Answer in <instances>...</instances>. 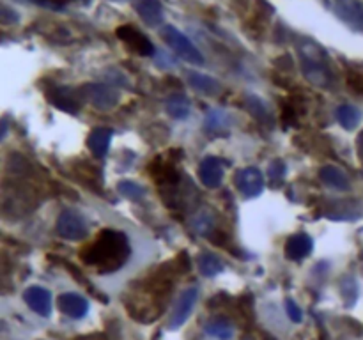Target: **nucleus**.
Instances as JSON below:
<instances>
[{
    "label": "nucleus",
    "instance_id": "9d476101",
    "mask_svg": "<svg viewBox=\"0 0 363 340\" xmlns=\"http://www.w3.org/2000/svg\"><path fill=\"white\" fill-rule=\"evenodd\" d=\"M197 298H199V289H197V287H188V289L183 291L178 303H176L174 310H172L171 314V321H168V326H171L172 329L181 328V326L188 321L190 314H192L193 307H195L197 303Z\"/></svg>",
    "mask_w": 363,
    "mask_h": 340
},
{
    "label": "nucleus",
    "instance_id": "b1692460",
    "mask_svg": "<svg viewBox=\"0 0 363 340\" xmlns=\"http://www.w3.org/2000/svg\"><path fill=\"white\" fill-rule=\"evenodd\" d=\"M362 119V112L352 105H340L337 109V121L345 130H355Z\"/></svg>",
    "mask_w": 363,
    "mask_h": 340
},
{
    "label": "nucleus",
    "instance_id": "72a5a7b5",
    "mask_svg": "<svg viewBox=\"0 0 363 340\" xmlns=\"http://www.w3.org/2000/svg\"><path fill=\"white\" fill-rule=\"evenodd\" d=\"M273 64H275V68H278V71H290V69L295 68V61H293V57L290 55H282V57L275 59L273 61Z\"/></svg>",
    "mask_w": 363,
    "mask_h": 340
},
{
    "label": "nucleus",
    "instance_id": "7c9ffc66",
    "mask_svg": "<svg viewBox=\"0 0 363 340\" xmlns=\"http://www.w3.org/2000/svg\"><path fill=\"white\" fill-rule=\"evenodd\" d=\"M268 176L271 179V183H275V186H278V183H282L283 176H285V163L282 159H273L268 166Z\"/></svg>",
    "mask_w": 363,
    "mask_h": 340
},
{
    "label": "nucleus",
    "instance_id": "ddd939ff",
    "mask_svg": "<svg viewBox=\"0 0 363 340\" xmlns=\"http://www.w3.org/2000/svg\"><path fill=\"white\" fill-rule=\"evenodd\" d=\"M23 300L25 303L36 312L37 315H43L48 317L51 314V293L44 287H29V289L23 293Z\"/></svg>",
    "mask_w": 363,
    "mask_h": 340
},
{
    "label": "nucleus",
    "instance_id": "2eb2a0df",
    "mask_svg": "<svg viewBox=\"0 0 363 340\" xmlns=\"http://www.w3.org/2000/svg\"><path fill=\"white\" fill-rule=\"evenodd\" d=\"M337 13L345 23L363 30V4L359 0H335Z\"/></svg>",
    "mask_w": 363,
    "mask_h": 340
},
{
    "label": "nucleus",
    "instance_id": "393cba45",
    "mask_svg": "<svg viewBox=\"0 0 363 340\" xmlns=\"http://www.w3.org/2000/svg\"><path fill=\"white\" fill-rule=\"evenodd\" d=\"M75 176H77L80 181H84L85 185H89L92 188V186H99L98 183L99 181V170L96 169L94 165H91L89 162H78L77 165H75Z\"/></svg>",
    "mask_w": 363,
    "mask_h": 340
},
{
    "label": "nucleus",
    "instance_id": "9b49d317",
    "mask_svg": "<svg viewBox=\"0 0 363 340\" xmlns=\"http://www.w3.org/2000/svg\"><path fill=\"white\" fill-rule=\"evenodd\" d=\"M48 102L59 110H64L68 114H77L80 110V98L78 92L73 91L69 87H62V85H55V87L47 91Z\"/></svg>",
    "mask_w": 363,
    "mask_h": 340
},
{
    "label": "nucleus",
    "instance_id": "f03ea898",
    "mask_svg": "<svg viewBox=\"0 0 363 340\" xmlns=\"http://www.w3.org/2000/svg\"><path fill=\"white\" fill-rule=\"evenodd\" d=\"M131 248L126 234L113 229H103L92 243L80 250L85 266L96 268L98 273L119 272L130 261Z\"/></svg>",
    "mask_w": 363,
    "mask_h": 340
},
{
    "label": "nucleus",
    "instance_id": "473e14b6",
    "mask_svg": "<svg viewBox=\"0 0 363 340\" xmlns=\"http://www.w3.org/2000/svg\"><path fill=\"white\" fill-rule=\"evenodd\" d=\"M285 308H287V315H289L290 321H293V322H302L303 314H302V310H300V307L295 303V301L287 300L285 301Z\"/></svg>",
    "mask_w": 363,
    "mask_h": 340
},
{
    "label": "nucleus",
    "instance_id": "a878e982",
    "mask_svg": "<svg viewBox=\"0 0 363 340\" xmlns=\"http://www.w3.org/2000/svg\"><path fill=\"white\" fill-rule=\"evenodd\" d=\"M199 269L204 277H216L223 272V262L213 253H202L199 257Z\"/></svg>",
    "mask_w": 363,
    "mask_h": 340
},
{
    "label": "nucleus",
    "instance_id": "dca6fc26",
    "mask_svg": "<svg viewBox=\"0 0 363 340\" xmlns=\"http://www.w3.org/2000/svg\"><path fill=\"white\" fill-rule=\"evenodd\" d=\"M312 252V238L305 232L290 236L285 243V255L290 261H303Z\"/></svg>",
    "mask_w": 363,
    "mask_h": 340
},
{
    "label": "nucleus",
    "instance_id": "412c9836",
    "mask_svg": "<svg viewBox=\"0 0 363 340\" xmlns=\"http://www.w3.org/2000/svg\"><path fill=\"white\" fill-rule=\"evenodd\" d=\"M319 178L324 185H328L330 188L340 190V192H347L351 188V181H349L347 176L342 172L338 166L326 165L319 170Z\"/></svg>",
    "mask_w": 363,
    "mask_h": 340
},
{
    "label": "nucleus",
    "instance_id": "aec40b11",
    "mask_svg": "<svg viewBox=\"0 0 363 340\" xmlns=\"http://www.w3.org/2000/svg\"><path fill=\"white\" fill-rule=\"evenodd\" d=\"M112 137H113V130H110V128H94L87 138V145L89 149H91L92 154L98 156V158L106 156Z\"/></svg>",
    "mask_w": 363,
    "mask_h": 340
},
{
    "label": "nucleus",
    "instance_id": "e433bc0d",
    "mask_svg": "<svg viewBox=\"0 0 363 340\" xmlns=\"http://www.w3.org/2000/svg\"><path fill=\"white\" fill-rule=\"evenodd\" d=\"M356 151H358L359 162L363 163V131L358 135V140H356Z\"/></svg>",
    "mask_w": 363,
    "mask_h": 340
},
{
    "label": "nucleus",
    "instance_id": "f257e3e1",
    "mask_svg": "<svg viewBox=\"0 0 363 340\" xmlns=\"http://www.w3.org/2000/svg\"><path fill=\"white\" fill-rule=\"evenodd\" d=\"M192 269L188 252H181L174 261L154 268L142 282L135 284L124 298L128 312L138 322H153L167 308L178 277Z\"/></svg>",
    "mask_w": 363,
    "mask_h": 340
},
{
    "label": "nucleus",
    "instance_id": "39448f33",
    "mask_svg": "<svg viewBox=\"0 0 363 340\" xmlns=\"http://www.w3.org/2000/svg\"><path fill=\"white\" fill-rule=\"evenodd\" d=\"M57 234L64 239L80 241V239L87 238L89 234L87 221L75 211H64L57 220Z\"/></svg>",
    "mask_w": 363,
    "mask_h": 340
},
{
    "label": "nucleus",
    "instance_id": "423d86ee",
    "mask_svg": "<svg viewBox=\"0 0 363 340\" xmlns=\"http://www.w3.org/2000/svg\"><path fill=\"white\" fill-rule=\"evenodd\" d=\"M80 92L98 110H110L119 102V92L113 91V87H110V85H103V83H87L80 89Z\"/></svg>",
    "mask_w": 363,
    "mask_h": 340
},
{
    "label": "nucleus",
    "instance_id": "6ab92c4d",
    "mask_svg": "<svg viewBox=\"0 0 363 340\" xmlns=\"http://www.w3.org/2000/svg\"><path fill=\"white\" fill-rule=\"evenodd\" d=\"M186 78H188V83L195 89V91L202 92V95L206 96H218L222 92V85H220V82L214 80L213 76L202 75V73L199 71H190Z\"/></svg>",
    "mask_w": 363,
    "mask_h": 340
},
{
    "label": "nucleus",
    "instance_id": "20e7f679",
    "mask_svg": "<svg viewBox=\"0 0 363 340\" xmlns=\"http://www.w3.org/2000/svg\"><path fill=\"white\" fill-rule=\"evenodd\" d=\"M161 36H164V40L167 41L168 47H171L179 57L188 61L190 64H195V66L204 64V57L199 51V48H197L195 44H193L192 41L181 32V30H178L172 25H167L164 30H161Z\"/></svg>",
    "mask_w": 363,
    "mask_h": 340
},
{
    "label": "nucleus",
    "instance_id": "a211bd4d",
    "mask_svg": "<svg viewBox=\"0 0 363 340\" xmlns=\"http://www.w3.org/2000/svg\"><path fill=\"white\" fill-rule=\"evenodd\" d=\"M135 9L140 15L142 22L149 27H158L164 22V8H161L160 0H137Z\"/></svg>",
    "mask_w": 363,
    "mask_h": 340
},
{
    "label": "nucleus",
    "instance_id": "2f4dec72",
    "mask_svg": "<svg viewBox=\"0 0 363 340\" xmlns=\"http://www.w3.org/2000/svg\"><path fill=\"white\" fill-rule=\"evenodd\" d=\"M347 85L356 95L363 96V73L359 71H347Z\"/></svg>",
    "mask_w": 363,
    "mask_h": 340
},
{
    "label": "nucleus",
    "instance_id": "1a4fd4ad",
    "mask_svg": "<svg viewBox=\"0 0 363 340\" xmlns=\"http://www.w3.org/2000/svg\"><path fill=\"white\" fill-rule=\"evenodd\" d=\"M116 34L121 41H124V43L135 51V54L142 55V57H151V55L156 54L149 37L144 36V34H142L140 30L135 29L133 25H121L119 29L116 30Z\"/></svg>",
    "mask_w": 363,
    "mask_h": 340
},
{
    "label": "nucleus",
    "instance_id": "cd10ccee",
    "mask_svg": "<svg viewBox=\"0 0 363 340\" xmlns=\"http://www.w3.org/2000/svg\"><path fill=\"white\" fill-rule=\"evenodd\" d=\"M192 229L199 236H211V231H213V218H211L209 211H200L192 220Z\"/></svg>",
    "mask_w": 363,
    "mask_h": 340
},
{
    "label": "nucleus",
    "instance_id": "6e6552de",
    "mask_svg": "<svg viewBox=\"0 0 363 340\" xmlns=\"http://www.w3.org/2000/svg\"><path fill=\"white\" fill-rule=\"evenodd\" d=\"M234 181H236L238 190L247 199H254V197L261 195L262 190H264V176L257 166H247V169L240 170Z\"/></svg>",
    "mask_w": 363,
    "mask_h": 340
},
{
    "label": "nucleus",
    "instance_id": "f704fd0d",
    "mask_svg": "<svg viewBox=\"0 0 363 340\" xmlns=\"http://www.w3.org/2000/svg\"><path fill=\"white\" fill-rule=\"evenodd\" d=\"M73 340H110L105 333H89V335L75 336Z\"/></svg>",
    "mask_w": 363,
    "mask_h": 340
},
{
    "label": "nucleus",
    "instance_id": "c756f323",
    "mask_svg": "<svg viewBox=\"0 0 363 340\" xmlns=\"http://www.w3.org/2000/svg\"><path fill=\"white\" fill-rule=\"evenodd\" d=\"M298 107L295 103L287 99L285 103H282V121L285 126H295L298 123Z\"/></svg>",
    "mask_w": 363,
    "mask_h": 340
},
{
    "label": "nucleus",
    "instance_id": "c9c22d12",
    "mask_svg": "<svg viewBox=\"0 0 363 340\" xmlns=\"http://www.w3.org/2000/svg\"><path fill=\"white\" fill-rule=\"evenodd\" d=\"M160 55L161 57H156L158 66H161V68H171V66H176V62L172 61L167 54H160Z\"/></svg>",
    "mask_w": 363,
    "mask_h": 340
},
{
    "label": "nucleus",
    "instance_id": "f8f14e48",
    "mask_svg": "<svg viewBox=\"0 0 363 340\" xmlns=\"http://www.w3.org/2000/svg\"><path fill=\"white\" fill-rule=\"evenodd\" d=\"M57 307L62 314L69 315L73 319L85 317L89 310V301L82 294L64 293L57 298Z\"/></svg>",
    "mask_w": 363,
    "mask_h": 340
},
{
    "label": "nucleus",
    "instance_id": "5701e85b",
    "mask_svg": "<svg viewBox=\"0 0 363 340\" xmlns=\"http://www.w3.org/2000/svg\"><path fill=\"white\" fill-rule=\"evenodd\" d=\"M165 109H167L168 116L174 117V119H186L192 112L190 99L185 95H172L165 103Z\"/></svg>",
    "mask_w": 363,
    "mask_h": 340
},
{
    "label": "nucleus",
    "instance_id": "4468645a",
    "mask_svg": "<svg viewBox=\"0 0 363 340\" xmlns=\"http://www.w3.org/2000/svg\"><path fill=\"white\" fill-rule=\"evenodd\" d=\"M199 174H200V181L202 185H206L207 188H218L222 185L223 179V166L222 162L214 156H207L200 162L199 166Z\"/></svg>",
    "mask_w": 363,
    "mask_h": 340
},
{
    "label": "nucleus",
    "instance_id": "7ed1b4c3",
    "mask_svg": "<svg viewBox=\"0 0 363 340\" xmlns=\"http://www.w3.org/2000/svg\"><path fill=\"white\" fill-rule=\"evenodd\" d=\"M300 64L305 80L319 89L333 87V71L330 68L328 54L316 41H302L298 44Z\"/></svg>",
    "mask_w": 363,
    "mask_h": 340
},
{
    "label": "nucleus",
    "instance_id": "bb28decb",
    "mask_svg": "<svg viewBox=\"0 0 363 340\" xmlns=\"http://www.w3.org/2000/svg\"><path fill=\"white\" fill-rule=\"evenodd\" d=\"M247 109L250 110L252 116L255 117V119L259 121L261 124H273L271 121V114H269L268 107H266V103L262 102L261 98H257V96H248L247 98Z\"/></svg>",
    "mask_w": 363,
    "mask_h": 340
},
{
    "label": "nucleus",
    "instance_id": "c85d7f7f",
    "mask_svg": "<svg viewBox=\"0 0 363 340\" xmlns=\"http://www.w3.org/2000/svg\"><path fill=\"white\" fill-rule=\"evenodd\" d=\"M117 190H119L121 195L128 197V199L131 200H138L145 195V190L133 181H121Z\"/></svg>",
    "mask_w": 363,
    "mask_h": 340
},
{
    "label": "nucleus",
    "instance_id": "f3484780",
    "mask_svg": "<svg viewBox=\"0 0 363 340\" xmlns=\"http://www.w3.org/2000/svg\"><path fill=\"white\" fill-rule=\"evenodd\" d=\"M230 126V117L227 116V112L220 109L209 110L204 121V130L211 137H226L229 133Z\"/></svg>",
    "mask_w": 363,
    "mask_h": 340
},
{
    "label": "nucleus",
    "instance_id": "0eeeda50",
    "mask_svg": "<svg viewBox=\"0 0 363 340\" xmlns=\"http://www.w3.org/2000/svg\"><path fill=\"white\" fill-rule=\"evenodd\" d=\"M176 159L178 158H154L153 163L149 165V174L154 181L158 183L164 188H168V186L179 185V172L178 166H176Z\"/></svg>",
    "mask_w": 363,
    "mask_h": 340
},
{
    "label": "nucleus",
    "instance_id": "4be33fe9",
    "mask_svg": "<svg viewBox=\"0 0 363 340\" xmlns=\"http://www.w3.org/2000/svg\"><path fill=\"white\" fill-rule=\"evenodd\" d=\"M204 329H206L207 335L218 340H230L234 336L233 322L227 317H222V315L209 319V321L206 322V326H204Z\"/></svg>",
    "mask_w": 363,
    "mask_h": 340
}]
</instances>
